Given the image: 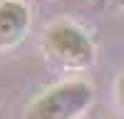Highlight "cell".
<instances>
[{
  "mask_svg": "<svg viewBox=\"0 0 124 119\" xmlns=\"http://www.w3.org/2000/svg\"><path fill=\"white\" fill-rule=\"evenodd\" d=\"M45 57L60 69H87L94 62V45L72 22H57L45 35Z\"/></svg>",
  "mask_w": 124,
  "mask_h": 119,
  "instance_id": "6da1fadb",
  "label": "cell"
},
{
  "mask_svg": "<svg viewBox=\"0 0 124 119\" xmlns=\"http://www.w3.org/2000/svg\"><path fill=\"white\" fill-rule=\"evenodd\" d=\"M92 97L94 92L87 82H79V79L62 82L40 94L27 107L25 119H77L92 104Z\"/></svg>",
  "mask_w": 124,
  "mask_h": 119,
  "instance_id": "7a4b0ae2",
  "label": "cell"
},
{
  "mask_svg": "<svg viewBox=\"0 0 124 119\" xmlns=\"http://www.w3.org/2000/svg\"><path fill=\"white\" fill-rule=\"evenodd\" d=\"M30 30V10L20 0L0 3V50L15 47L25 40Z\"/></svg>",
  "mask_w": 124,
  "mask_h": 119,
  "instance_id": "3957f363",
  "label": "cell"
},
{
  "mask_svg": "<svg viewBox=\"0 0 124 119\" xmlns=\"http://www.w3.org/2000/svg\"><path fill=\"white\" fill-rule=\"evenodd\" d=\"M114 97H117V104L124 112V72L117 77V84H114Z\"/></svg>",
  "mask_w": 124,
  "mask_h": 119,
  "instance_id": "277c9868",
  "label": "cell"
},
{
  "mask_svg": "<svg viewBox=\"0 0 124 119\" xmlns=\"http://www.w3.org/2000/svg\"><path fill=\"white\" fill-rule=\"evenodd\" d=\"M114 5H119V7H124V0H112Z\"/></svg>",
  "mask_w": 124,
  "mask_h": 119,
  "instance_id": "5b68a950",
  "label": "cell"
}]
</instances>
